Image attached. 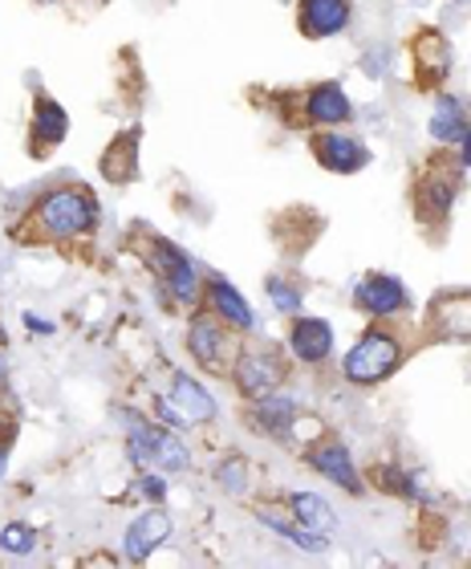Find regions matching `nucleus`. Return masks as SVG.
I'll use <instances>...</instances> for the list:
<instances>
[{
  "instance_id": "nucleus-13",
  "label": "nucleus",
  "mask_w": 471,
  "mask_h": 569,
  "mask_svg": "<svg viewBox=\"0 0 471 569\" xmlns=\"http://www.w3.org/2000/svg\"><path fill=\"white\" fill-rule=\"evenodd\" d=\"M167 399L179 407V416L188 419L191 427H196V423H212V419H216V399L203 391V387L191 379V375H183V370H176V375H171V395H167Z\"/></svg>"
},
{
  "instance_id": "nucleus-21",
  "label": "nucleus",
  "mask_w": 471,
  "mask_h": 569,
  "mask_svg": "<svg viewBox=\"0 0 471 569\" xmlns=\"http://www.w3.org/2000/svg\"><path fill=\"white\" fill-rule=\"evenodd\" d=\"M260 521L269 525L272 533H281V537H289L293 546H301V549H309V553H321L325 549V533H309V529H301V525H284L281 517H272V512H264Z\"/></svg>"
},
{
  "instance_id": "nucleus-12",
  "label": "nucleus",
  "mask_w": 471,
  "mask_h": 569,
  "mask_svg": "<svg viewBox=\"0 0 471 569\" xmlns=\"http://www.w3.org/2000/svg\"><path fill=\"white\" fill-rule=\"evenodd\" d=\"M167 537H171V517H167L163 509H151V512H139V521L127 529V541H122V546H127L130 561H147Z\"/></svg>"
},
{
  "instance_id": "nucleus-10",
  "label": "nucleus",
  "mask_w": 471,
  "mask_h": 569,
  "mask_svg": "<svg viewBox=\"0 0 471 569\" xmlns=\"http://www.w3.org/2000/svg\"><path fill=\"white\" fill-rule=\"evenodd\" d=\"M248 423H252V431H260V436L284 439L289 431H293V423H297V403L289 399V395H281V391L264 395V399H252Z\"/></svg>"
},
{
  "instance_id": "nucleus-26",
  "label": "nucleus",
  "mask_w": 471,
  "mask_h": 569,
  "mask_svg": "<svg viewBox=\"0 0 471 569\" xmlns=\"http://www.w3.org/2000/svg\"><path fill=\"white\" fill-rule=\"evenodd\" d=\"M139 492H142V497H147V500H163V497H167L163 476H151V472L139 476Z\"/></svg>"
},
{
  "instance_id": "nucleus-25",
  "label": "nucleus",
  "mask_w": 471,
  "mask_h": 569,
  "mask_svg": "<svg viewBox=\"0 0 471 569\" xmlns=\"http://www.w3.org/2000/svg\"><path fill=\"white\" fill-rule=\"evenodd\" d=\"M269 297L281 313H297V309H301V293H297V284H289L284 277H269Z\"/></svg>"
},
{
  "instance_id": "nucleus-9",
  "label": "nucleus",
  "mask_w": 471,
  "mask_h": 569,
  "mask_svg": "<svg viewBox=\"0 0 471 569\" xmlns=\"http://www.w3.org/2000/svg\"><path fill=\"white\" fill-rule=\"evenodd\" d=\"M309 468L318 476H325V480H333L338 488H345L350 497H362V476H358V468H353V456L342 448V443H321V448L309 451Z\"/></svg>"
},
{
  "instance_id": "nucleus-4",
  "label": "nucleus",
  "mask_w": 471,
  "mask_h": 569,
  "mask_svg": "<svg viewBox=\"0 0 471 569\" xmlns=\"http://www.w3.org/2000/svg\"><path fill=\"white\" fill-rule=\"evenodd\" d=\"M232 375L244 399H264V395L281 391L289 367H284V358L277 346H264V350H244V355L236 358Z\"/></svg>"
},
{
  "instance_id": "nucleus-7",
  "label": "nucleus",
  "mask_w": 471,
  "mask_h": 569,
  "mask_svg": "<svg viewBox=\"0 0 471 569\" xmlns=\"http://www.w3.org/2000/svg\"><path fill=\"white\" fill-rule=\"evenodd\" d=\"M313 154H318V163L325 167V171H338V176H353V171H362V167L370 163V151H365L362 142L338 131L318 134V139H313Z\"/></svg>"
},
{
  "instance_id": "nucleus-5",
  "label": "nucleus",
  "mask_w": 471,
  "mask_h": 569,
  "mask_svg": "<svg viewBox=\"0 0 471 569\" xmlns=\"http://www.w3.org/2000/svg\"><path fill=\"white\" fill-rule=\"evenodd\" d=\"M151 264L159 269V277H163L167 293H176L179 306H196V301H200V277H196V264L188 261V252L176 249L171 240H154Z\"/></svg>"
},
{
  "instance_id": "nucleus-24",
  "label": "nucleus",
  "mask_w": 471,
  "mask_h": 569,
  "mask_svg": "<svg viewBox=\"0 0 471 569\" xmlns=\"http://www.w3.org/2000/svg\"><path fill=\"white\" fill-rule=\"evenodd\" d=\"M216 480H220V488H224V492H232V497L248 492V468H244V460L228 456V460L216 468Z\"/></svg>"
},
{
  "instance_id": "nucleus-30",
  "label": "nucleus",
  "mask_w": 471,
  "mask_h": 569,
  "mask_svg": "<svg viewBox=\"0 0 471 569\" xmlns=\"http://www.w3.org/2000/svg\"><path fill=\"white\" fill-rule=\"evenodd\" d=\"M0 375H4V370H0Z\"/></svg>"
},
{
  "instance_id": "nucleus-28",
  "label": "nucleus",
  "mask_w": 471,
  "mask_h": 569,
  "mask_svg": "<svg viewBox=\"0 0 471 569\" xmlns=\"http://www.w3.org/2000/svg\"><path fill=\"white\" fill-rule=\"evenodd\" d=\"M460 147H463V154H460V163H463V167H471V131H468V134H463V142H460Z\"/></svg>"
},
{
  "instance_id": "nucleus-2",
  "label": "nucleus",
  "mask_w": 471,
  "mask_h": 569,
  "mask_svg": "<svg viewBox=\"0 0 471 569\" xmlns=\"http://www.w3.org/2000/svg\"><path fill=\"white\" fill-rule=\"evenodd\" d=\"M402 362V346L382 330H370L365 338L353 342V350L342 358V375L358 387H370V382L390 379Z\"/></svg>"
},
{
  "instance_id": "nucleus-17",
  "label": "nucleus",
  "mask_w": 471,
  "mask_h": 569,
  "mask_svg": "<svg viewBox=\"0 0 471 569\" xmlns=\"http://www.w3.org/2000/svg\"><path fill=\"white\" fill-rule=\"evenodd\" d=\"M208 297H212L216 313L228 321V326H236V330H252V309H248V301L240 293H236V284H228L224 277H212L208 281Z\"/></svg>"
},
{
  "instance_id": "nucleus-6",
  "label": "nucleus",
  "mask_w": 471,
  "mask_h": 569,
  "mask_svg": "<svg viewBox=\"0 0 471 569\" xmlns=\"http://www.w3.org/2000/svg\"><path fill=\"white\" fill-rule=\"evenodd\" d=\"M358 306L365 313H374V318H394V313H402V309L411 306V297H407V284L399 277L370 273L358 281Z\"/></svg>"
},
{
  "instance_id": "nucleus-1",
  "label": "nucleus",
  "mask_w": 471,
  "mask_h": 569,
  "mask_svg": "<svg viewBox=\"0 0 471 569\" xmlns=\"http://www.w3.org/2000/svg\"><path fill=\"white\" fill-rule=\"evenodd\" d=\"M37 224L49 237H86L98 224V203L86 188H58L37 203Z\"/></svg>"
},
{
  "instance_id": "nucleus-23",
  "label": "nucleus",
  "mask_w": 471,
  "mask_h": 569,
  "mask_svg": "<svg viewBox=\"0 0 471 569\" xmlns=\"http://www.w3.org/2000/svg\"><path fill=\"white\" fill-rule=\"evenodd\" d=\"M33 546H37V533L29 529V525H9V529L0 533V549H4V553H12V558L33 553Z\"/></svg>"
},
{
  "instance_id": "nucleus-19",
  "label": "nucleus",
  "mask_w": 471,
  "mask_h": 569,
  "mask_svg": "<svg viewBox=\"0 0 471 569\" xmlns=\"http://www.w3.org/2000/svg\"><path fill=\"white\" fill-rule=\"evenodd\" d=\"M289 509H293L297 525L309 529V533H330L333 525H338L333 509L318 497V492H293V497H289Z\"/></svg>"
},
{
  "instance_id": "nucleus-27",
  "label": "nucleus",
  "mask_w": 471,
  "mask_h": 569,
  "mask_svg": "<svg viewBox=\"0 0 471 569\" xmlns=\"http://www.w3.org/2000/svg\"><path fill=\"white\" fill-rule=\"evenodd\" d=\"M24 321H29V330H33V333H53V326H49V321H41L37 313H24Z\"/></svg>"
},
{
  "instance_id": "nucleus-22",
  "label": "nucleus",
  "mask_w": 471,
  "mask_h": 569,
  "mask_svg": "<svg viewBox=\"0 0 471 569\" xmlns=\"http://www.w3.org/2000/svg\"><path fill=\"white\" fill-rule=\"evenodd\" d=\"M370 476H374V485L382 492H390V497H414V480L407 472H399L394 463H378Z\"/></svg>"
},
{
  "instance_id": "nucleus-16",
  "label": "nucleus",
  "mask_w": 471,
  "mask_h": 569,
  "mask_svg": "<svg viewBox=\"0 0 471 569\" xmlns=\"http://www.w3.org/2000/svg\"><path fill=\"white\" fill-rule=\"evenodd\" d=\"M134 163H139V127H130L122 139L110 142L107 154H102V176L114 179V183H127L139 171Z\"/></svg>"
},
{
  "instance_id": "nucleus-18",
  "label": "nucleus",
  "mask_w": 471,
  "mask_h": 569,
  "mask_svg": "<svg viewBox=\"0 0 471 569\" xmlns=\"http://www.w3.org/2000/svg\"><path fill=\"white\" fill-rule=\"evenodd\" d=\"M468 110H463L460 98L443 94L435 102V110H431V139L439 142H463V134H468Z\"/></svg>"
},
{
  "instance_id": "nucleus-8",
  "label": "nucleus",
  "mask_w": 471,
  "mask_h": 569,
  "mask_svg": "<svg viewBox=\"0 0 471 569\" xmlns=\"http://www.w3.org/2000/svg\"><path fill=\"white\" fill-rule=\"evenodd\" d=\"M353 4L350 0H301L297 9V21H301V33L321 41V37H338L350 24Z\"/></svg>"
},
{
  "instance_id": "nucleus-15",
  "label": "nucleus",
  "mask_w": 471,
  "mask_h": 569,
  "mask_svg": "<svg viewBox=\"0 0 471 569\" xmlns=\"http://www.w3.org/2000/svg\"><path fill=\"white\" fill-rule=\"evenodd\" d=\"M188 350H191V358H196V362H203V367L224 370V333H220V326H216L208 313L191 318V326H188Z\"/></svg>"
},
{
  "instance_id": "nucleus-20",
  "label": "nucleus",
  "mask_w": 471,
  "mask_h": 569,
  "mask_svg": "<svg viewBox=\"0 0 471 569\" xmlns=\"http://www.w3.org/2000/svg\"><path fill=\"white\" fill-rule=\"evenodd\" d=\"M33 131L37 139H46V142H61L66 139V131H70V114L53 102V98H37V107H33Z\"/></svg>"
},
{
  "instance_id": "nucleus-29",
  "label": "nucleus",
  "mask_w": 471,
  "mask_h": 569,
  "mask_svg": "<svg viewBox=\"0 0 471 569\" xmlns=\"http://www.w3.org/2000/svg\"><path fill=\"white\" fill-rule=\"evenodd\" d=\"M0 342H4V333H0Z\"/></svg>"
},
{
  "instance_id": "nucleus-14",
  "label": "nucleus",
  "mask_w": 471,
  "mask_h": 569,
  "mask_svg": "<svg viewBox=\"0 0 471 569\" xmlns=\"http://www.w3.org/2000/svg\"><path fill=\"white\" fill-rule=\"evenodd\" d=\"M305 114H309V122H318V127H342V122L353 119V107H350V98H345L342 86L321 82L309 90Z\"/></svg>"
},
{
  "instance_id": "nucleus-3",
  "label": "nucleus",
  "mask_w": 471,
  "mask_h": 569,
  "mask_svg": "<svg viewBox=\"0 0 471 569\" xmlns=\"http://www.w3.org/2000/svg\"><path fill=\"white\" fill-rule=\"evenodd\" d=\"M127 451L134 463H154V468H163V472H188L191 468V451L179 443L171 431L163 427H151V423H130V436H127Z\"/></svg>"
},
{
  "instance_id": "nucleus-11",
  "label": "nucleus",
  "mask_w": 471,
  "mask_h": 569,
  "mask_svg": "<svg viewBox=\"0 0 471 569\" xmlns=\"http://www.w3.org/2000/svg\"><path fill=\"white\" fill-rule=\"evenodd\" d=\"M289 346H293V355L305 362V367H321L325 358L333 355V330L330 321L321 318H297L293 321V333H289Z\"/></svg>"
}]
</instances>
